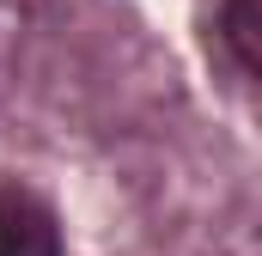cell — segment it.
<instances>
[{
	"label": "cell",
	"instance_id": "2",
	"mask_svg": "<svg viewBox=\"0 0 262 256\" xmlns=\"http://www.w3.org/2000/svg\"><path fill=\"white\" fill-rule=\"evenodd\" d=\"M220 31H226L232 55H238V61H244V67L262 79V0H226Z\"/></svg>",
	"mask_w": 262,
	"mask_h": 256
},
{
	"label": "cell",
	"instance_id": "1",
	"mask_svg": "<svg viewBox=\"0 0 262 256\" xmlns=\"http://www.w3.org/2000/svg\"><path fill=\"white\" fill-rule=\"evenodd\" d=\"M0 256H61V226L37 195L0 189Z\"/></svg>",
	"mask_w": 262,
	"mask_h": 256
}]
</instances>
